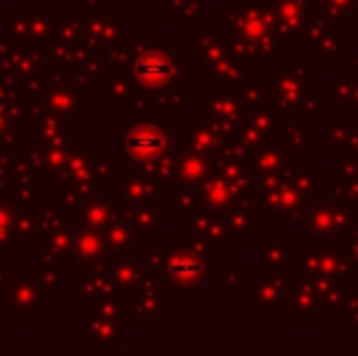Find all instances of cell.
Returning <instances> with one entry per match:
<instances>
[{
	"mask_svg": "<svg viewBox=\"0 0 358 356\" xmlns=\"http://www.w3.org/2000/svg\"><path fill=\"white\" fill-rule=\"evenodd\" d=\"M349 76H358V59H354L349 66Z\"/></svg>",
	"mask_w": 358,
	"mask_h": 356,
	"instance_id": "cell-22",
	"label": "cell"
},
{
	"mask_svg": "<svg viewBox=\"0 0 358 356\" xmlns=\"http://www.w3.org/2000/svg\"><path fill=\"white\" fill-rule=\"evenodd\" d=\"M327 185L324 169L290 166L275 176H259V222H300L307 210L324 198Z\"/></svg>",
	"mask_w": 358,
	"mask_h": 356,
	"instance_id": "cell-1",
	"label": "cell"
},
{
	"mask_svg": "<svg viewBox=\"0 0 358 356\" xmlns=\"http://www.w3.org/2000/svg\"><path fill=\"white\" fill-rule=\"evenodd\" d=\"M246 162H249L251 171H256V176H275L292 166V157L278 142L254 152L251 157H246Z\"/></svg>",
	"mask_w": 358,
	"mask_h": 356,
	"instance_id": "cell-11",
	"label": "cell"
},
{
	"mask_svg": "<svg viewBox=\"0 0 358 356\" xmlns=\"http://www.w3.org/2000/svg\"><path fill=\"white\" fill-rule=\"evenodd\" d=\"M290 271L305 276H329V278L354 280L358 276V266L344 252L341 242L329 244H302L292 252Z\"/></svg>",
	"mask_w": 358,
	"mask_h": 356,
	"instance_id": "cell-5",
	"label": "cell"
},
{
	"mask_svg": "<svg viewBox=\"0 0 358 356\" xmlns=\"http://www.w3.org/2000/svg\"><path fill=\"white\" fill-rule=\"evenodd\" d=\"M0 105H3V98H0Z\"/></svg>",
	"mask_w": 358,
	"mask_h": 356,
	"instance_id": "cell-24",
	"label": "cell"
},
{
	"mask_svg": "<svg viewBox=\"0 0 358 356\" xmlns=\"http://www.w3.org/2000/svg\"><path fill=\"white\" fill-rule=\"evenodd\" d=\"M327 144L358 147V124H327Z\"/></svg>",
	"mask_w": 358,
	"mask_h": 356,
	"instance_id": "cell-19",
	"label": "cell"
},
{
	"mask_svg": "<svg viewBox=\"0 0 358 356\" xmlns=\"http://www.w3.org/2000/svg\"><path fill=\"white\" fill-rule=\"evenodd\" d=\"M137 76L144 81V86H164L171 76V62L159 52H149L139 59Z\"/></svg>",
	"mask_w": 358,
	"mask_h": 356,
	"instance_id": "cell-13",
	"label": "cell"
},
{
	"mask_svg": "<svg viewBox=\"0 0 358 356\" xmlns=\"http://www.w3.org/2000/svg\"><path fill=\"white\" fill-rule=\"evenodd\" d=\"M244 105L249 110H273V95L268 81H244Z\"/></svg>",
	"mask_w": 358,
	"mask_h": 356,
	"instance_id": "cell-14",
	"label": "cell"
},
{
	"mask_svg": "<svg viewBox=\"0 0 358 356\" xmlns=\"http://www.w3.org/2000/svg\"><path fill=\"white\" fill-rule=\"evenodd\" d=\"M310 3L317 13L327 15L331 20H351L358 8V0H310Z\"/></svg>",
	"mask_w": 358,
	"mask_h": 356,
	"instance_id": "cell-16",
	"label": "cell"
},
{
	"mask_svg": "<svg viewBox=\"0 0 358 356\" xmlns=\"http://www.w3.org/2000/svg\"><path fill=\"white\" fill-rule=\"evenodd\" d=\"M305 44H310L312 54L324 59L329 69L339 66L341 59L349 54V37L336 29V20L327 17L317 10H312L310 22H307Z\"/></svg>",
	"mask_w": 358,
	"mask_h": 356,
	"instance_id": "cell-6",
	"label": "cell"
},
{
	"mask_svg": "<svg viewBox=\"0 0 358 356\" xmlns=\"http://www.w3.org/2000/svg\"><path fill=\"white\" fill-rule=\"evenodd\" d=\"M278 144L297 159L307 147L315 144V118L310 110L278 113Z\"/></svg>",
	"mask_w": 358,
	"mask_h": 356,
	"instance_id": "cell-9",
	"label": "cell"
},
{
	"mask_svg": "<svg viewBox=\"0 0 358 356\" xmlns=\"http://www.w3.org/2000/svg\"><path fill=\"white\" fill-rule=\"evenodd\" d=\"M336 166H339V178L349 180L358 188V147H341Z\"/></svg>",
	"mask_w": 358,
	"mask_h": 356,
	"instance_id": "cell-18",
	"label": "cell"
},
{
	"mask_svg": "<svg viewBox=\"0 0 358 356\" xmlns=\"http://www.w3.org/2000/svg\"><path fill=\"white\" fill-rule=\"evenodd\" d=\"M312 49L305 57H287L271 71V95H273L275 113L290 110H310L320 98L315 81H312Z\"/></svg>",
	"mask_w": 358,
	"mask_h": 356,
	"instance_id": "cell-3",
	"label": "cell"
},
{
	"mask_svg": "<svg viewBox=\"0 0 358 356\" xmlns=\"http://www.w3.org/2000/svg\"><path fill=\"white\" fill-rule=\"evenodd\" d=\"M203 262L193 254L188 257H178L173 262V276L180 280L183 285H198L200 278H203Z\"/></svg>",
	"mask_w": 358,
	"mask_h": 356,
	"instance_id": "cell-15",
	"label": "cell"
},
{
	"mask_svg": "<svg viewBox=\"0 0 358 356\" xmlns=\"http://www.w3.org/2000/svg\"><path fill=\"white\" fill-rule=\"evenodd\" d=\"M302 220V244L344 242L346 234L358 225V205L329 195L327 200H317Z\"/></svg>",
	"mask_w": 358,
	"mask_h": 356,
	"instance_id": "cell-4",
	"label": "cell"
},
{
	"mask_svg": "<svg viewBox=\"0 0 358 356\" xmlns=\"http://www.w3.org/2000/svg\"><path fill=\"white\" fill-rule=\"evenodd\" d=\"M351 22H356V24H358V8H356V13H354V17H351Z\"/></svg>",
	"mask_w": 358,
	"mask_h": 356,
	"instance_id": "cell-23",
	"label": "cell"
},
{
	"mask_svg": "<svg viewBox=\"0 0 358 356\" xmlns=\"http://www.w3.org/2000/svg\"><path fill=\"white\" fill-rule=\"evenodd\" d=\"M292 280L287 271H261L259 278L251 283L249 308L256 313H275L290 308Z\"/></svg>",
	"mask_w": 358,
	"mask_h": 356,
	"instance_id": "cell-8",
	"label": "cell"
},
{
	"mask_svg": "<svg viewBox=\"0 0 358 356\" xmlns=\"http://www.w3.org/2000/svg\"><path fill=\"white\" fill-rule=\"evenodd\" d=\"M341 247H344V252L349 254V259L358 266V225L351 229L349 234H346V239L341 242Z\"/></svg>",
	"mask_w": 358,
	"mask_h": 356,
	"instance_id": "cell-21",
	"label": "cell"
},
{
	"mask_svg": "<svg viewBox=\"0 0 358 356\" xmlns=\"http://www.w3.org/2000/svg\"><path fill=\"white\" fill-rule=\"evenodd\" d=\"M161 147H164V137L151 127L139 129V132L132 137V149L139 154V157H154Z\"/></svg>",
	"mask_w": 358,
	"mask_h": 356,
	"instance_id": "cell-17",
	"label": "cell"
},
{
	"mask_svg": "<svg viewBox=\"0 0 358 356\" xmlns=\"http://www.w3.org/2000/svg\"><path fill=\"white\" fill-rule=\"evenodd\" d=\"M261 249H264V266L261 271H285L292 262V244L290 234H261Z\"/></svg>",
	"mask_w": 358,
	"mask_h": 356,
	"instance_id": "cell-10",
	"label": "cell"
},
{
	"mask_svg": "<svg viewBox=\"0 0 358 356\" xmlns=\"http://www.w3.org/2000/svg\"><path fill=\"white\" fill-rule=\"evenodd\" d=\"M324 95L334 100L341 113H358V76L349 78H331L327 81Z\"/></svg>",
	"mask_w": 358,
	"mask_h": 356,
	"instance_id": "cell-12",
	"label": "cell"
},
{
	"mask_svg": "<svg viewBox=\"0 0 358 356\" xmlns=\"http://www.w3.org/2000/svg\"><path fill=\"white\" fill-rule=\"evenodd\" d=\"M231 5V32H234V52L246 66H273L280 57L278 32H275L273 10L266 0H246Z\"/></svg>",
	"mask_w": 358,
	"mask_h": 356,
	"instance_id": "cell-2",
	"label": "cell"
},
{
	"mask_svg": "<svg viewBox=\"0 0 358 356\" xmlns=\"http://www.w3.org/2000/svg\"><path fill=\"white\" fill-rule=\"evenodd\" d=\"M273 10L275 32H278L280 44L285 47H302L305 44L307 22L312 15L310 0H268Z\"/></svg>",
	"mask_w": 358,
	"mask_h": 356,
	"instance_id": "cell-7",
	"label": "cell"
},
{
	"mask_svg": "<svg viewBox=\"0 0 358 356\" xmlns=\"http://www.w3.org/2000/svg\"><path fill=\"white\" fill-rule=\"evenodd\" d=\"M344 308H346V313H349L346 329H349L351 334H358V290H356V293H346Z\"/></svg>",
	"mask_w": 358,
	"mask_h": 356,
	"instance_id": "cell-20",
	"label": "cell"
}]
</instances>
